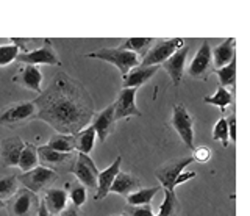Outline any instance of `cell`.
I'll return each instance as SVG.
<instances>
[{
	"label": "cell",
	"mask_w": 250,
	"mask_h": 216,
	"mask_svg": "<svg viewBox=\"0 0 250 216\" xmlns=\"http://www.w3.org/2000/svg\"><path fill=\"white\" fill-rule=\"evenodd\" d=\"M33 104L36 118L60 135H75L89 126L94 114V100L88 89L62 71L53 75L50 85L42 89Z\"/></svg>",
	"instance_id": "6da1fadb"
},
{
	"label": "cell",
	"mask_w": 250,
	"mask_h": 216,
	"mask_svg": "<svg viewBox=\"0 0 250 216\" xmlns=\"http://www.w3.org/2000/svg\"><path fill=\"white\" fill-rule=\"evenodd\" d=\"M86 58H94V60H102V61H106V63L116 66L119 69L121 75H127L131 69H135L139 66L141 60L131 53L128 50H124L119 47H105V49H100L96 52H89L84 55Z\"/></svg>",
	"instance_id": "7a4b0ae2"
},
{
	"label": "cell",
	"mask_w": 250,
	"mask_h": 216,
	"mask_svg": "<svg viewBox=\"0 0 250 216\" xmlns=\"http://www.w3.org/2000/svg\"><path fill=\"white\" fill-rule=\"evenodd\" d=\"M36 119V107L31 102H14L0 111V127H19Z\"/></svg>",
	"instance_id": "3957f363"
},
{
	"label": "cell",
	"mask_w": 250,
	"mask_h": 216,
	"mask_svg": "<svg viewBox=\"0 0 250 216\" xmlns=\"http://www.w3.org/2000/svg\"><path fill=\"white\" fill-rule=\"evenodd\" d=\"M185 45L183 38H169V40H158L141 60L139 66H161L167 58H170L177 50Z\"/></svg>",
	"instance_id": "277c9868"
},
{
	"label": "cell",
	"mask_w": 250,
	"mask_h": 216,
	"mask_svg": "<svg viewBox=\"0 0 250 216\" xmlns=\"http://www.w3.org/2000/svg\"><path fill=\"white\" fill-rule=\"evenodd\" d=\"M191 163H194L192 157H175L166 163H163L158 169L155 171L156 180L160 182V187L163 190L175 191V180L177 177L185 171Z\"/></svg>",
	"instance_id": "5b68a950"
},
{
	"label": "cell",
	"mask_w": 250,
	"mask_h": 216,
	"mask_svg": "<svg viewBox=\"0 0 250 216\" xmlns=\"http://www.w3.org/2000/svg\"><path fill=\"white\" fill-rule=\"evenodd\" d=\"M39 197L35 193L25 188H21L6 200V210L10 216H33L38 213L39 208Z\"/></svg>",
	"instance_id": "8992f818"
},
{
	"label": "cell",
	"mask_w": 250,
	"mask_h": 216,
	"mask_svg": "<svg viewBox=\"0 0 250 216\" xmlns=\"http://www.w3.org/2000/svg\"><path fill=\"white\" fill-rule=\"evenodd\" d=\"M170 124L186 148L194 149V119L183 104H177L172 108Z\"/></svg>",
	"instance_id": "52a82bcc"
},
{
	"label": "cell",
	"mask_w": 250,
	"mask_h": 216,
	"mask_svg": "<svg viewBox=\"0 0 250 216\" xmlns=\"http://www.w3.org/2000/svg\"><path fill=\"white\" fill-rule=\"evenodd\" d=\"M16 61H19V63H22V65L38 66V67H39V65L57 66V67L62 66L58 53L55 52V47H53L50 40H44V44L39 49H33L28 53H19Z\"/></svg>",
	"instance_id": "ba28073f"
},
{
	"label": "cell",
	"mask_w": 250,
	"mask_h": 216,
	"mask_svg": "<svg viewBox=\"0 0 250 216\" xmlns=\"http://www.w3.org/2000/svg\"><path fill=\"white\" fill-rule=\"evenodd\" d=\"M58 174L52 171L49 168H44V166H36L35 169H31V171H27L21 175H18V180L23 185V188L35 193L41 191H45V188L49 187L52 182L57 180Z\"/></svg>",
	"instance_id": "9c48e42d"
},
{
	"label": "cell",
	"mask_w": 250,
	"mask_h": 216,
	"mask_svg": "<svg viewBox=\"0 0 250 216\" xmlns=\"http://www.w3.org/2000/svg\"><path fill=\"white\" fill-rule=\"evenodd\" d=\"M213 72V53H211V44L208 40H203L199 50L188 67V75L195 80H207L208 75Z\"/></svg>",
	"instance_id": "30bf717a"
},
{
	"label": "cell",
	"mask_w": 250,
	"mask_h": 216,
	"mask_svg": "<svg viewBox=\"0 0 250 216\" xmlns=\"http://www.w3.org/2000/svg\"><path fill=\"white\" fill-rule=\"evenodd\" d=\"M69 173H72L84 188L96 191L99 169H97L96 163H94L89 155H84V153H77L75 163H74L72 168H70Z\"/></svg>",
	"instance_id": "8fae6325"
},
{
	"label": "cell",
	"mask_w": 250,
	"mask_h": 216,
	"mask_svg": "<svg viewBox=\"0 0 250 216\" xmlns=\"http://www.w3.org/2000/svg\"><path fill=\"white\" fill-rule=\"evenodd\" d=\"M136 92L138 89H133V88H122L119 91L116 102L113 104L116 122L121 119L143 116V113L139 111V108L136 105Z\"/></svg>",
	"instance_id": "7c38bea8"
},
{
	"label": "cell",
	"mask_w": 250,
	"mask_h": 216,
	"mask_svg": "<svg viewBox=\"0 0 250 216\" xmlns=\"http://www.w3.org/2000/svg\"><path fill=\"white\" fill-rule=\"evenodd\" d=\"M75 155L77 153H61L57 151H52L45 146H39L38 148V158L44 165V168H49L52 171L57 173L58 169H66L70 171V168L75 163Z\"/></svg>",
	"instance_id": "4fadbf2b"
},
{
	"label": "cell",
	"mask_w": 250,
	"mask_h": 216,
	"mask_svg": "<svg viewBox=\"0 0 250 216\" xmlns=\"http://www.w3.org/2000/svg\"><path fill=\"white\" fill-rule=\"evenodd\" d=\"M91 127L96 132V136L100 143H105L109 135L114 133L116 130V119H114V107L113 104L105 107L99 113H94L91 118Z\"/></svg>",
	"instance_id": "5bb4252c"
},
{
	"label": "cell",
	"mask_w": 250,
	"mask_h": 216,
	"mask_svg": "<svg viewBox=\"0 0 250 216\" xmlns=\"http://www.w3.org/2000/svg\"><path fill=\"white\" fill-rule=\"evenodd\" d=\"M13 80L19 85V86L25 88L28 91H33L39 96L42 92V72L38 66H28L23 65L16 72Z\"/></svg>",
	"instance_id": "9a60e30c"
},
{
	"label": "cell",
	"mask_w": 250,
	"mask_h": 216,
	"mask_svg": "<svg viewBox=\"0 0 250 216\" xmlns=\"http://www.w3.org/2000/svg\"><path fill=\"white\" fill-rule=\"evenodd\" d=\"M189 49H191V45L185 44L182 49L177 50L174 55H172L170 58H167L161 65L164 71L169 74L172 83H174V86H178V85L182 83V80H183L185 65H186V58H188V53H189Z\"/></svg>",
	"instance_id": "2e32d148"
},
{
	"label": "cell",
	"mask_w": 250,
	"mask_h": 216,
	"mask_svg": "<svg viewBox=\"0 0 250 216\" xmlns=\"http://www.w3.org/2000/svg\"><path fill=\"white\" fill-rule=\"evenodd\" d=\"M23 143L21 136H8L0 141V161L5 168H16L19 163L21 152L23 149Z\"/></svg>",
	"instance_id": "e0dca14e"
},
{
	"label": "cell",
	"mask_w": 250,
	"mask_h": 216,
	"mask_svg": "<svg viewBox=\"0 0 250 216\" xmlns=\"http://www.w3.org/2000/svg\"><path fill=\"white\" fill-rule=\"evenodd\" d=\"M121 165H122V157L119 155V157H116V160L106 169H104V171H99L96 196H94V199H96V200H102V199H105L109 194V188H111L116 175L119 174V171H121Z\"/></svg>",
	"instance_id": "ac0fdd59"
},
{
	"label": "cell",
	"mask_w": 250,
	"mask_h": 216,
	"mask_svg": "<svg viewBox=\"0 0 250 216\" xmlns=\"http://www.w3.org/2000/svg\"><path fill=\"white\" fill-rule=\"evenodd\" d=\"M161 66H138L122 77V88H133L138 89L146 85L152 77L158 72Z\"/></svg>",
	"instance_id": "d6986e66"
},
{
	"label": "cell",
	"mask_w": 250,
	"mask_h": 216,
	"mask_svg": "<svg viewBox=\"0 0 250 216\" xmlns=\"http://www.w3.org/2000/svg\"><path fill=\"white\" fill-rule=\"evenodd\" d=\"M139 188H143V187H141V180L136 175H133L131 173L119 171V174L116 175V179L111 185V188H109V193L127 197L128 194L135 193Z\"/></svg>",
	"instance_id": "ffe728a7"
},
{
	"label": "cell",
	"mask_w": 250,
	"mask_h": 216,
	"mask_svg": "<svg viewBox=\"0 0 250 216\" xmlns=\"http://www.w3.org/2000/svg\"><path fill=\"white\" fill-rule=\"evenodd\" d=\"M42 204L50 216H60V213L67 207V194L64 188H47L44 191Z\"/></svg>",
	"instance_id": "44dd1931"
},
{
	"label": "cell",
	"mask_w": 250,
	"mask_h": 216,
	"mask_svg": "<svg viewBox=\"0 0 250 216\" xmlns=\"http://www.w3.org/2000/svg\"><path fill=\"white\" fill-rule=\"evenodd\" d=\"M211 53H213V63L216 69L227 66L236 57V40L234 38H229V40L222 41L221 44L211 47Z\"/></svg>",
	"instance_id": "7402d4cb"
},
{
	"label": "cell",
	"mask_w": 250,
	"mask_h": 216,
	"mask_svg": "<svg viewBox=\"0 0 250 216\" xmlns=\"http://www.w3.org/2000/svg\"><path fill=\"white\" fill-rule=\"evenodd\" d=\"M96 132L91 126H86L82 129L80 132H77L74 135V141H75V151L77 153H84V155H89L94 149V144H96Z\"/></svg>",
	"instance_id": "603a6c76"
},
{
	"label": "cell",
	"mask_w": 250,
	"mask_h": 216,
	"mask_svg": "<svg viewBox=\"0 0 250 216\" xmlns=\"http://www.w3.org/2000/svg\"><path fill=\"white\" fill-rule=\"evenodd\" d=\"M153 43H155L153 38H127L125 41H122L119 49L128 50L131 53H135L139 60H143L146 57V53L150 50Z\"/></svg>",
	"instance_id": "cb8c5ba5"
},
{
	"label": "cell",
	"mask_w": 250,
	"mask_h": 216,
	"mask_svg": "<svg viewBox=\"0 0 250 216\" xmlns=\"http://www.w3.org/2000/svg\"><path fill=\"white\" fill-rule=\"evenodd\" d=\"M161 190L160 185L156 187H150V188H139L135 193H131L127 197V204L130 207H146V205H152V200L155 197V194Z\"/></svg>",
	"instance_id": "d4e9b609"
},
{
	"label": "cell",
	"mask_w": 250,
	"mask_h": 216,
	"mask_svg": "<svg viewBox=\"0 0 250 216\" xmlns=\"http://www.w3.org/2000/svg\"><path fill=\"white\" fill-rule=\"evenodd\" d=\"M213 72L219 77V82H221L219 86H222L225 89L227 88L234 89V85H236V57H234L227 66L221 69H213Z\"/></svg>",
	"instance_id": "484cf974"
},
{
	"label": "cell",
	"mask_w": 250,
	"mask_h": 216,
	"mask_svg": "<svg viewBox=\"0 0 250 216\" xmlns=\"http://www.w3.org/2000/svg\"><path fill=\"white\" fill-rule=\"evenodd\" d=\"M45 148L61 152V153H72V152H75L74 135H60V133L53 135L50 140L47 141Z\"/></svg>",
	"instance_id": "4316f807"
},
{
	"label": "cell",
	"mask_w": 250,
	"mask_h": 216,
	"mask_svg": "<svg viewBox=\"0 0 250 216\" xmlns=\"http://www.w3.org/2000/svg\"><path fill=\"white\" fill-rule=\"evenodd\" d=\"M38 161H39L38 148L35 144H31V143H25V144H23L22 152H21L18 166L22 169L23 173H27V171H31V169H35L38 166Z\"/></svg>",
	"instance_id": "83f0119b"
},
{
	"label": "cell",
	"mask_w": 250,
	"mask_h": 216,
	"mask_svg": "<svg viewBox=\"0 0 250 216\" xmlns=\"http://www.w3.org/2000/svg\"><path fill=\"white\" fill-rule=\"evenodd\" d=\"M180 210H182V205H180V200L175 194V191L164 190V200L160 205L158 215L155 216H178Z\"/></svg>",
	"instance_id": "f1b7e54d"
},
{
	"label": "cell",
	"mask_w": 250,
	"mask_h": 216,
	"mask_svg": "<svg viewBox=\"0 0 250 216\" xmlns=\"http://www.w3.org/2000/svg\"><path fill=\"white\" fill-rule=\"evenodd\" d=\"M203 102L208 104V105L217 107L222 113H225L227 108H229L231 105V102H233V96H231V92L229 89H225L222 86H217L214 94L213 96H207L205 99H203Z\"/></svg>",
	"instance_id": "f546056e"
},
{
	"label": "cell",
	"mask_w": 250,
	"mask_h": 216,
	"mask_svg": "<svg viewBox=\"0 0 250 216\" xmlns=\"http://www.w3.org/2000/svg\"><path fill=\"white\" fill-rule=\"evenodd\" d=\"M66 194H67V199L72 202L74 207L80 208L83 207V204L86 202V194H88V191L83 187L80 182H70V183H66Z\"/></svg>",
	"instance_id": "4dcf8cb0"
},
{
	"label": "cell",
	"mask_w": 250,
	"mask_h": 216,
	"mask_svg": "<svg viewBox=\"0 0 250 216\" xmlns=\"http://www.w3.org/2000/svg\"><path fill=\"white\" fill-rule=\"evenodd\" d=\"M19 190V180L18 175H5L0 177V200H8L16 191Z\"/></svg>",
	"instance_id": "1f68e13d"
},
{
	"label": "cell",
	"mask_w": 250,
	"mask_h": 216,
	"mask_svg": "<svg viewBox=\"0 0 250 216\" xmlns=\"http://www.w3.org/2000/svg\"><path fill=\"white\" fill-rule=\"evenodd\" d=\"M211 138H213V141H221L222 148H229L230 135H229V126H227V119L225 118H221L214 124Z\"/></svg>",
	"instance_id": "d6a6232c"
},
{
	"label": "cell",
	"mask_w": 250,
	"mask_h": 216,
	"mask_svg": "<svg viewBox=\"0 0 250 216\" xmlns=\"http://www.w3.org/2000/svg\"><path fill=\"white\" fill-rule=\"evenodd\" d=\"M19 55V49L13 44L8 45H0V67H5L16 61Z\"/></svg>",
	"instance_id": "836d02e7"
},
{
	"label": "cell",
	"mask_w": 250,
	"mask_h": 216,
	"mask_svg": "<svg viewBox=\"0 0 250 216\" xmlns=\"http://www.w3.org/2000/svg\"><path fill=\"white\" fill-rule=\"evenodd\" d=\"M192 160L195 161V163H208V161L211 160V157H213V151H211L208 146H194L192 149Z\"/></svg>",
	"instance_id": "e575fe53"
},
{
	"label": "cell",
	"mask_w": 250,
	"mask_h": 216,
	"mask_svg": "<svg viewBox=\"0 0 250 216\" xmlns=\"http://www.w3.org/2000/svg\"><path fill=\"white\" fill-rule=\"evenodd\" d=\"M127 216H155L152 205H146V207H128L125 210Z\"/></svg>",
	"instance_id": "d590c367"
},
{
	"label": "cell",
	"mask_w": 250,
	"mask_h": 216,
	"mask_svg": "<svg viewBox=\"0 0 250 216\" xmlns=\"http://www.w3.org/2000/svg\"><path fill=\"white\" fill-rule=\"evenodd\" d=\"M10 43L13 45H16L19 50H22V53H28V52H31V44L35 43V40H25V38H11Z\"/></svg>",
	"instance_id": "8d00e7d4"
},
{
	"label": "cell",
	"mask_w": 250,
	"mask_h": 216,
	"mask_svg": "<svg viewBox=\"0 0 250 216\" xmlns=\"http://www.w3.org/2000/svg\"><path fill=\"white\" fill-rule=\"evenodd\" d=\"M227 119V126H229V135H230V141L231 143H236V118L234 114L231 113Z\"/></svg>",
	"instance_id": "74e56055"
},
{
	"label": "cell",
	"mask_w": 250,
	"mask_h": 216,
	"mask_svg": "<svg viewBox=\"0 0 250 216\" xmlns=\"http://www.w3.org/2000/svg\"><path fill=\"white\" fill-rule=\"evenodd\" d=\"M194 177H195V173H194V171H183L182 174H180V175L177 177V180H175V188L178 187V185L185 183V182L192 180Z\"/></svg>",
	"instance_id": "f35d334b"
},
{
	"label": "cell",
	"mask_w": 250,
	"mask_h": 216,
	"mask_svg": "<svg viewBox=\"0 0 250 216\" xmlns=\"http://www.w3.org/2000/svg\"><path fill=\"white\" fill-rule=\"evenodd\" d=\"M60 216H84V215H83V212L80 210V208H77L74 205H69L60 213Z\"/></svg>",
	"instance_id": "ab89813d"
},
{
	"label": "cell",
	"mask_w": 250,
	"mask_h": 216,
	"mask_svg": "<svg viewBox=\"0 0 250 216\" xmlns=\"http://www.w3.org/2000/svg\"><path fill=\"white\" fill-rule=\"evenodd\" d=\"M38 216H50L49 215V212H47V208H45V205L42 204V200L39 202V208H38V213H36Z\"/></svg>",
	"instance_id": "60d3db41"
},
{
	"label": "cell",
	"mask_w": 250,
	"mask_h": 216,
	"mask_svg": "<svg viewBox=\"0 0 250 216\" xmlns=\"http://www.w3.org/2000/svg\"><path fill=\"white\" fill-rule=\"evenodd\" d=\"M3 207H5V204L2 202V200H0V208H3Z\"/></svg>",
	"instance_id": "b9f144b4"
},
{
	"label": "cell",
	"mask_w": 250,
	"mask_h": 216,
	"mask_svg": "<svg viewBox=\"0 0 250 216\" xmlns=\"http://www.w3.org/2000/svg\"><path fill=\"white\" fill-rule=\"evenodd\" d=\"M113 216H127V215H125V213H122V215H113Z\"/></svg>",
	"instance_id": "7bdbcfd3"
}]
</instances>
